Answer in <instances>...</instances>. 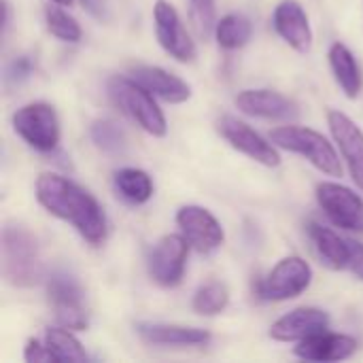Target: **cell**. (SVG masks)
Returning <instances> with one entry per match:
<instances>
[{"mask_svg":"<svg viewBox=\"0 0 363 363\" xmlns=\"http://www.w3.org/2000/svg\"><path fill=\"white\" fill-rule=\"evenodd\" d=\"M132 79L149 89L155 98L170 104H181L191 98V87L181 77L160 66H136L132 70Z\"/></svg>","mask_w":363,"mask_h":363,"instance_id":"ac0fdd59","label":"cell"},{"mask_svg":"<svg viewBox=\"0 0 363 363\" xmlns=\"http://www.w3.org/2000/svg\"><path fill=\"white\" fill-rule=\"evenodd\" d=\"M347 270L363 281V245L357 240H351V259H349Z\"/></svg>","mask_w":363,"mask_h":363,"instance_id":"4dcf8cb0","label":"cell"},{"mask_svg":"<svg viewBox=\"0 0 363 363\" xmlns=\"http://www.w3.org/2000/svg\"><path fill=\"white\" fill-rule=\"evenodd\" d=\"M53 4H60V6H70L72 4V0H51Z\"/></svg>","mask_w":363,"mask_h":363,"instance_id":"d6a6232c","label":"cell"},{"mask_svg":"<svg viewBox=\"0 0 363 363\" xmlns=\"http://www.w3.org/2000/svg\"><path fill=\"white\" fill-rule=\"evenodd\" d=\"M153 21H155V36L162 49L179 62H191L196 57V43L187 34L177 9L166 2L157 0L153 6Z\"/></svg>","mask_w":363,"mask_h":363,"instance_id":"7c38bea8","label":"cell"},{"mask_svg":"<svg viewBox=\"0 0 363 363\" xmlns=\"http://www.w3.org/2000/svg\"><path fill=\"white\" fill-rule=\"evenodd\" d=\"M83 6L98 19L106 17V0H81Z\"/></svg>","mask_w":363,"mask_h":363,"instance_id":"1f68e13d","label":"cell"},{"mask_svg":"<svg viewBox=\"0 0 363 363\" xmlns=\"http://www.w3.org/2000/svg\"><path fill=\"white\" fill-rule=\"evenodd\" d=\"M313 283V268L298 255L283 257L255 283V296L264 302H285L302 296Z\"/></svg>","mask_w":363,"mask_h":363,"instance_id":"5b68a950","label":"cell"},{"mask_svg":"<svg viewBox=\"0 0 363 363\" xmlns=\"http://www.w3.org/2000/svg\"><path fill=\"white\" fill-rule=\"evenodd\" d=\"M136 332L143 340L164 347H198L211 340V334L200 328L174 325V323H138Z\"/></svg>","mask_w":363,"mask_h":363,"instance_id":"d6986e66","label":"cell"},{"mask_svg":"<svg viewBox=\"0 0 363 363\" xmlns=\"http://www.w3.org/2000/svg\"><path fill=\"white\" fill-rule=\"evenodd\" d=\"M189 242L183 234L164 236L149 255V274L162 287H177L183 281Z\"/></svg>","mask_w":363,"mask_h":363,"instance_id":"30bf717a","label":"cell"},{"mask_svg":"<svg viewBox=\"0 0 363 363\" xmlns=\"http://www.w3.org/2000/svg\"><path fill=\"white\" fill-rule=\"evenodd\" d=\"M108 94L113 102L132 119L136 125H140L147 134L155 138H164L168 132L166 117L157 102L153 100L155 96L145 89L138 81L128 79V77H113L108 81Z\"/></svg>","mask_w":363,"mask_h":363,"instance_id":"277c9868","label":"cell"},{"mask_svg":"<svg viewBox=\"0 0 363 363\" xmlns=\"http://www.w3.org/2000/svg\"><path fill=\"white\" fill-rule=\"evenodd\" d=\"M189 17L198 36L206 38L215 30V0H189Z\"/></svg>","mask_w":363,"mask_h":363,"instance_id":"83f0119b","label":"cell"},{"mask_svg":"<svg viewBox=\"0 0 363 363\" xmlns=\"http://www.w3.org/2000/svg\"><path fill=\"white\" fill-rule=\"evenodd\" d=\"M36 200L47 213L70 223L89 245L100 247L106 240L108 223L102 206L89 191L70 179L55 172H43L36 179Z\"/></svg>","mask_w":363,"mask_h":363,"instance_id":"6da1fadb","label":"cell"},{"mask_svg":"<svg viewBox=\"0 0 363 363\" xmlns=\"http://www.w3.org/2000/svg\"><path fill=\"white\" fill-rule=\"evenodd\" d=\"M272 23L277 34L296 51L308 53L313 47V30L304 6L298 0H283L277 4Z\"/></svg>","mask_w":363,"mask_h":363,"instance_id":"9a60e30c","label":"cell"},{"mask_svg":"<svg viewBox=\"0 0 363 363\" xmlns=\"http://www.w3.org/2000/svg\"><path fill=\"white\" fill-rule=\"evenodd\" d=\"M328 125L338 145L355 185L363 191V130L345 113L330 111Z\"/></svg>","mask_w":363,"mask_h":363,"instance_id":"4fadbf2b","label":"cell"},{"mask_svg":"<svg viewBox=\"0 0 363 363\" xmlns=\"http://www.w3.org/2000/svg\"><path fill=\"white\" fill-rule=\"evenodd\" d=\"M2 277L13 287H34L43 279L38 242L23 225L2 230Z\"/></svg>","mask_w":363,"mask_h":363,"instance_id":"7a4b0ae2","label":"cell"},{"mask_svg":"<svg viewBox=\"0 0 363 363\" xmlns=\"http://www.w3.org/2000/svg\"><path fill=\"white\" fill-rule=\"evenodd\" d=\"M270 140L291 153L306 157L317 170L330 177H342V164L334 145L317 130L304 125H281L270 132Z\"/></svg>","mask_w":363,"mask_h":363,"instance_id":"3957f363","label":"cell"},{"mask_svg":"<svg viewBox=\"0 0 363 363\" xmlns=\"http://www.w3.org/2000/svg\"><path fill=\"white\" fill-rule=\"evenodd\" d=\"M47 294L53 304L55 319L62 328H68V330L87 328L83 289L68 272H53L47 279Z\"/></svg>","mask_w":363,"mask_h":363,"instance_id":"ba28073f","label":"cell"},{"mask_svg":"<svg viewBox=\"0 0 363 363\" xmlns=\"http://www.w3.org/2000/svg\"><path fill=\"white\" fill-rule=\"evenodd\" d=\"M115 189L130 204H145L153 196V181L145 170L123 168L115 174Z\"/></svg>","mask_w":363,"mask_h":363,"instance_id":"7402d4cb","label":"cell"},{"mask_svg":"<svg viewBox=\"0 0 363 363\" xmlns=\"http://www.w3.org/2000/svg\"><path fill=\"white\" fill-rule=\"evenodd\" d=\"M15 132L36 151L49 153L60 145V117L47 102H30L13 115Z\"/></svg>","mask_w":363,"mask_h":363,"instance_id":"8992f818","label":"cell"},{"mask_svg":"<svg viewBox=\"0 0 363 363\" xmlns=\"http://www.w3.org/2000/svg\"><path fill=\"white\" fill-rule=\"evenodd\" d=\"M45 19H47V30L55 38H60L64 43H79L81 40L83 32H81L79 21L72 15H68L64 9H60V4L57 6H49L45 11Z\"/></svg>","mask_w":363,"mask_h":363,"instance_id":"4316f807","label":"cell"},{"mask_svg":"<svg viewBox=\"0 0 363 363\" xmlns=\"http://www.w3.org/2000/svg\"><path fill=\"white\" fill-rule=\"evenodd\" d=\"M23 359L28 363H45V362H55L49 347L45 342H38L36 338H30L26 342V349H23Z\"/></svg>","mask_w":363,"mask_h":363,"instance_id":"f1b7e54d","label":"cell"},{"mask_svg":"<svg viewBox=\"0 0 363 363\" xmlns=\"http://www.w3.org/2000/svg\"><path fill=\"white\" fill-rule=\"evenodd\" d=\"M228 304H230V291L223 283H217V281L202 285L196 291L194 302H191L194 311L198 315H204V317H213V315L223 313L228 308Z\"/></svg>","mask_w":363,"mask_h":363,"instance_id":"d4e9b609","label":"cell"},{"mask_svg":"<svg viewBox=\"0 0 363 363\" xmlns=\"http://www.w3.org/2000/svg\"><path fill=\"white\" fill-rule=\"evenodd\" d=\"M328 57H330V66H332L336 83L340 85V89L345 91L347 98L355 100L362 91V70H359L355 55L351 53V49L347 45L334 43L330 47Z\"/></svg>","mask_w":363,"mask_h":363,"instance_id":"44dd1931","label":"cell"},{"mask_svg":"<svg viewBox=\"0 0 363 363\" xmlns=\"http://www.w3.org/2000/svg\"><path fill=\"white\" fill-rule=\"evenodd\" d=\"M177 225L181 228V234L187 238L191 249L204 255L217 251L225 240L221 223L204 206H196V204L181 206L177 213Z\"/></svg>","mask_w":363,"mask_h":363,"instance_id":"9c48e42d","label":"cell"},{"mask_svg":"<svg viewBox=\"0 0 363 363\" xmlns=\"http://www.w3.org/2000/svg\"><path fill=\"white\" fill-rule=\"evenodd\" d=\"M234 102L245 115L251 117L272 121H294L298 117V104L272 89H242Z\"/></svg>","mask_w":363,"mask_h":363,"instance_id":"5bb4252c","label":"cell"},{"mask_svg":"<svg viewBox=\"0 0 363 363\" xmlns=\"http://www.w3.org/2000/svg\"><path fill=\"white\" fill-rule=\"evenodd\" d=\"M251 34H253V26L240 13H230L215 23V38L219 47L228 51L245 47L251 40Z\"/></svg>","mask_w":363,"mask_h":363,"instance_id":"603a6c76","label":"cell"},{"mask_svg":"<svg viewBox=\"0 0 363 363\" xmlns=\"http://www.w3.org/2000/svg\"><path fill=\"white\" fill-rule=\"evenodd\" d=\"M357 351V340L347 334L317 332L298 342L294 353L306 362H342Z\"/></svg>","mask_w":363,"mask_h":363,"instance_id":"e0dca14e","label":"cell"},{"mask_svg":"<svg viewBox=\"0 0 363 363\" xmlns=\"http://www.w3.org/2000/svg\"><path fill=\"white\" fill-rule=\"evenodd\" d=\"M30 72H32V60L28 55H19V57H15L6 66V74L4 77H6L9 83H19L23 79H28Z\"/></svg>","mask_w":363,"mask_h":363,"instance_id":"f546056e","label":"cell"},{"mask_svg":"<svg viewBox=\"0 0 363 363\" xmlns=\"http://www.w3.org/2000/svg\"><path fill=\"white\" fill-rule=\"evenodd\" d=\"M317 202L336 228L363 232V200L353 189L323 181L317 185Z\"/></svg>","mask_w":363,"mask_h":363,"instance_id":"52a82bcc","label":"cell"},{"mask_svg":"<svg viewBox=\"0 0 363 363\" xmlns=\"http://www.w3.org/2000/svg\"><path fill=\"white\" fill-rule=\"evenodd\" d=\"M89 134H91L94 145H96L100 151H104V153L119 155V153L125 151V134H123V130H121L117 123L108 121V119H98V121H94Z\"/></svg>","mask_w":363,"mask_h":363,"instance_id":"484cf974","label":"cell"},{"mask_svg":"<svg viewBox=\"0 0 363 363\" xmlns=\"http://www.w3.org/2000/svg\"><path fill=\"white\" fill-rule=\"evenodd\" d=\"M217 130L236 151L245 153L247 157L255 160L257 164L268 166V168H277L281 164V155L274 149L277 145L262 138L249 123H245L232 115H225L217 121Z\"/></svg>","mask_w":363,"mask_h":363,"instance_id":"8fae6325","label":"cell"},{"mask_svg":"<svg viewBox=\"0 0 363 363\" xmlns=\"http://www.w3.org/2000/svg\"><path fill=\"white\" fill-rule=\"evenodd\" d=\"M328 328H330V315L325 311L304 306L283 315L270 328V338L277 342H300Z\"/></svg>","mask_w":363,"mask_h":363,"instance_id":"2e32d148","label":"cell"},{"mask_svg":"<svg viewBox=\"0 0 363 363\" xmlns=\"http://www.w3.org/2000/svg\"><path fill=\"white\" fill-rule=\"evenodd\" d=\"M45 345L49 347L55 362H87V353L68 328H49L45 332Z\"/></svg>","mask_w":363,"mask_h":363,"instance_id":"cb8c5ba5","label":"cell"},{"mask_svg":"<svg viewBox=\"0 0 363 363\" xmlns=\"http://www.w3.org/2000/svg\"><path fill=\"white\" fill-rule=\"evenodd\" d=\"M308 236L313 240V247L319 255V259L332 268V270H347L351 259V240L342 238L330 228H323L319 223L308 225Z\"/></svg>","mask_w":363,"mask_h":363,"instance_id":"ffe728a7","label":"cell"}]
</instances>
